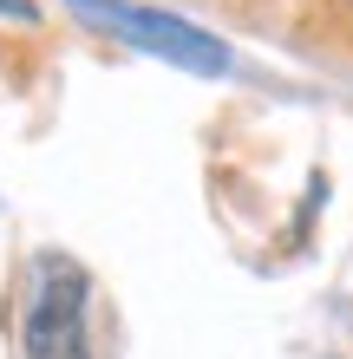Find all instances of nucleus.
<instances>
[{
	"label": "nucleus",
	"instance_id": "f257e3e1",
	"mask_svg": "<svg viewBox=\"0 0 353 359\" xmlns=\"http://www.w3.org/2000/svg\"><path fill=\"white\" fill-rule=\"evenodd\" d=\"M66 7L79 20H92L98 33H112V39H124V46H138L151 59H171V66L197 72V79L229 72V46L210 39L203 27H190V20H177V13H151V7H131V0H66Z\"/></svg>",
	"mask_w": 353,
	"mask_h": 359
},
{
	"label": "nucleus",
	"instance_id": "7ed1b4c3",
	"mask_svg": "<svg viewBox=\"0 0 353 359\" xmlns=\"http://www.w3.org/2000/svg\"><path fill=\"white\" fill-rule=\"evenodd\" d=\"M0 13H13V20H33V7H27V0H0Z\"/></svg>",
	"mask_w": 353,
	"mask_h": 359
},
{
	"label": "nucleus",
	"instance_id": "f03ea898",
	"mask_svg": "<svg viewBox=\"0 0 353 359\" xmlns=\"http://www.w3.org/2000/svg\"><path fill=\"white\" fill-rule=\"evenodd\" d=\"M86 268L72 255H33V294L27 320H20V346L27 359H92L86 346Z\"/></svg>",
	"mask_w": 353,
	"mask_h": 359
}]
</instances>
